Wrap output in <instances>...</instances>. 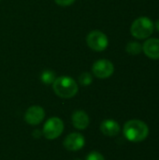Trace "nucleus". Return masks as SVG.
I'll use <instances>...</instances> for the list:
<instances>
[{
	"mask_svg": "<svg viewBox=\"0 0 159 160\" xmlns=\"http://www.w3.org/2000/svg\"><path fill=\"white\" fill-rule=\"evenodd\" d=\"M89 116L83 111H76L72 114V124L77 129H85L89 126Z\"/></svg>",
	"mask_w": 159,
	"mask_h": 160,
	"instance_id": "9b49d317",
	"label": "nucleus"
},
{
	"mask_svg": "<svg viewBox=\"0 0 159 160\" xmlns=\"http://www.w3.org/2000/svg\"><path fill=\"white\" fill-rule=\"evenodd\" d=\"M40 80L45 84H52L55 81V74L52 70L46 69L40 75Z\"/></svg>",
	"mask_w": 159,
	"mask_h": 160,
	"instance_id": "ddd939ff",
	"label": "nucleus"
},
{
	"mask_svg": "<svg viewBox=\"0 0 159 160\" xmlns=\"http://www.w3.org/2000/svg\"><path fill=\"white\" fill-rule=\"evenodd\" d=\"M84 137L80 133H71L67 135L64 141V146L69 151H78L84 146Z\"/></svg>",
	"mask_w": 159,
	"mask_h": 160,
	"instance_id": "1a4fd4ad",
	"label": "nucleus"
},
{
	"mask_svg": "<svg viewBox=\"0 0 159 160\" xmlns=\"http://www.w3.org/2000/svg\"><path fill=\"white\" fill-rule=\"evenodd\" d=\"M126 51L130 55H138L142 52V44L138 41H130L127 44Z\"/></svg>",
	"mask_w": 159,
	"mask_h": 160,
	"instance_id": "f8f14e48",
	"label": "nucleus"
},
{
	"mask_svg": "<svg viewBox=\"0 0 159 160\" xmlns=\"http://www.w3.org/2000/svg\"><path fill=\"white\" fill-rule=\"evenodd\" d=\"M64 130V123L58 117H52L43 126L42 134L48 140L57 139Z\"/></svg>",
	"mask_w": 159,
	"mask_h": 160,
	"instance_id": "20e7f679",
	"label": "nucleus"
},
{
	"mask_svg": "<svg viewBox=\"0 0 159 160\" xmlns=\"http://www.w3.org/2000/svg\"><path fill=\"white\" fill-rule=\"evenodd\" d=\"M75 160H81V159H75Z\"/></svg>",
	"mask_w": 159,
	"mask_h": 160,
	"instance_id": "a211bd4d",
	"label": "nucleus"
},
{
	"mask_svg": "<svg viewBox=\"0 0 159 160\" xmlns=\"http://www.w3.org/2000/svg\"><path fill=\"white\" fill-rule=\"evenodd\" d=\"M143 53L152 60H159V39L148 38L142 44Z\"/></svg>",
	"mask_w": 159,
	"mask_h": 160,
	"instance_id": "6e6552de",
	"label": "nucleus"
},
{
	"mask_svg": "<svg viewBox=\"0 0 159 160\" xmlns=\"http://www.w3.org/2000/svg\"><path fill=\"white\" fill-rule=\"evenodd\" d=\"M125 137L132 142H140L144 141L149 134L148 126L141 120H129L124 126Z\"/></svg>",
	"mask_w": 159,
	"mask_h": 160,
	"instance_id": "f257e3e1",
	"label": "nucleus"
},
{
	"mask_svg": "<svg viewBox=\"0 0 159 160\" xmlns=\"http://www.w3.org/2000/svg\"><path fill=\"white\" fill-rule=\"evenodd\" d=\"M79 82L82 85L87 86L92 83L93 82V77L89 72H83L80 75L79 77Z\"/></svg>",
	"mask_w": 159,
	"mask_h": 160,
	"instance_id": "4468645a",
	"label": "nucleus"
},
{
	"mask_svg": "<svg viewBox=\"0 0 159 160\" xmlns=\"http://www.w3.org/2000/svg\"><path fill=\"white\" fill-rule=\"evenodd\" d=\"M45 117V112L40 106H31L27 109L24 114V120L28 125L37 126L40 124Z\"/></svg>",
	"mask_w": 159,
	"mask_h": 160,
	"instance_id": "0eeeda50",
	"label": "nucleus"
},
{
	"mask_svg": "<svg viewBox=\"0 0 159 160\" xmlns=\"http://www.w3.org/2000/svg\"><path fill=\"white\" fill-rule=\"evenodd\" d=\"M101 132L108 137H114L117 136L120 132V126L119 124L112 119L104 120L100 125Z\"/></svg>",
	"mask_w": 159,
	"mask_h": 160,
	"instance_id": "9d476101",
	"label": "nucleus"
},
{
	"mask_svg": "<svg viewBox=\"0 0 159 160\" xmlns=\"http://www.w3.org/2000/svg\"><path fill=\"white\" fill-rule=\"evenodd\" d=\"M86 42L88 47L96 52H102L106 50L109 45L108 37L99 30L90 32L86 37Z\"/></svg>",
	"mask_w": 159,
	"mask_h": 160,
	"instance_id": "39448f33",
	"label": "nucleus"
},
{
	"mask_svg": "<svg viewBox=\"0 0 159 160\" xmlns=\"http://www.w3.org/2000/svg\"><path fill=\"white\" fill-rule=\"evenodd\" d=\"M86 160H105L104 157L98 152H91L87 157Z\"/></svg>",
	"mask_w": 159,
	"mask_h": 160,
	"instance_id": "2eb2a0df",
	"label": "nucleus"
},
{
	"mask_svg": "<svg viewBox=\"0 0 159 160\" xmlns=\"http://www.w3.org/2000/svg\"><path fill=\"white\" fill-rule=\"evenodd\" d=\"M54 1L57 5L61 7H68L75 2V0H54Z\"/></svg>",
	"mask_w": 159,
	"mask_h": 160,
	"instance_id": "dca6fc26",
	"label": "nucleus"
},
{
	"mask_svg": "<svg viewBox=\"0 0 159 160\" xmlns=\"http://www.w3.org/2000/svg\"><path fill=\"white\" fill-rule=\"evenodd\" d=\"M93 74L99 79H107L114 72L113 64L107 59H99L96 61L92 67Z\"/></svg>",
	"mask_w": 159,
	"mask_h": 160,
	"instance_id": "423d86ee",
	"label": "nucleus"
},
{
	"mask_svg": "<svg viewBox=\"0 0 159 160\" xmlns=\"http://www.w3.org/2000/svg\"><path fill=\"white\" fill-rule=\"evenodd\" d=\"M155 27H156V29L157 30V32H159V19L155 22Z\"/></svg>",
	"mask_w": 159,
	"mask_h": 160,
	"instance_id": "f3484780",
	"label": "nucleus"
},
{
	"mask_svg": "<svg viewBox=\"0 0 159 160\" xmlns=\"http://www.w3.org/2000/svg\"><path fill=\"white\" fill-rule=\"evenodd\" d=\"M155 31L154 22L145 16L139 17L136 19L130 27L131 35L137 39H147L150 38Z\"/></svg>",
	"mask_w": 159,
	"mask_h": 160,
	"instance_id": "7ed1b4c3",
	"label": "nucleus"
},
{
	"mask_svg": "<svg viewBox=\"0 0 159 160\" xmlns=\"http://www.w3.org/2000/svg\"><path fill=\"white\" fill-rule=\"evenodd\" d=\"M54 93L62 98H70L78 93V84L68 76H61L52 83Z\"/></svg>",
	"mask_w": 159,
	"mask_h": 160,
	"instance_id": "f03ea898",
	"label": "nucleus"
}]
</instances>
